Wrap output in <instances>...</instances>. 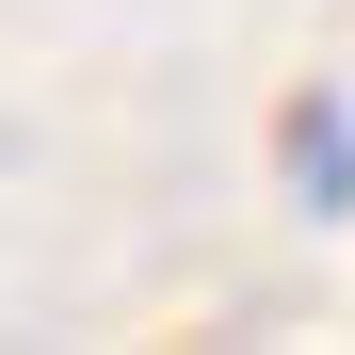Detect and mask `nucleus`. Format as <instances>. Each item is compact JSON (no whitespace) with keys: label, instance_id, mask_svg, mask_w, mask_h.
<instances>
[{"label":"nucleus","instance_id":"1","mask_svg":"<svg viewBox=\"0 0 355 355\" xmlns=\"http://www.w3.org/2000/svg\"><path fill=\"white\" fill-rule=\"evenodd\" d=\"M275 162L307 178V210H323V226L355 210V113H339V97H291V130H275Z\"/></svg>","mask_w":355,"mask_h":355}]
</instances>
